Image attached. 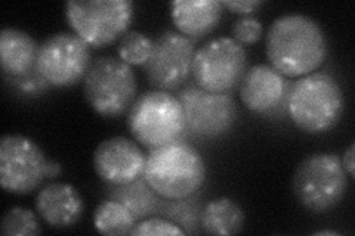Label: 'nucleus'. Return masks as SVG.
Listing matches in <instances>:
<instances>
[{
  "mask_svg": "<svg viewBox=\"0 0 355 236\" xmlns=\"http://www.w3.org/2000/svg\"><path fill=\"white\" fill-rule=\"evenodd\" d=\"M137 220L135 215L117 199H107L101 202L94 212V226L103 235H130Z\"/></svg>",
  "mask_w": 355,
  "mask_h": 236,
  "instance_id": "obj_20",
  "label": "nucleus"
},
{
  "mask_svg": "<svg viewBox=\"0 0 355 236\" xmlns=\"http://www.w3.org/2000/svg\"><path fill=\"white\" fill-rule=\"evenodd\" d=\"M184 109L185 129L197 138L218 139L237 121V105L228 93H215L190 84L176 96Z\"/></svg>",
  "mask_w": 355,
  "mask_h": 236,
  "instance_id": "obj_10",
  "label": "nucleus"
},
{
  "mask_svg": "<svg viewBox=\"0 0 355 236\" xmlns=\"http://www.w3.org/2000/svg\"><path fill=\"white\" fill-rule=\"evenodd\" d=\"M2 233L8 236H33L42 233V226L31 210L12 207L2 219Z\"/></svg>",
  "mask_w": 355,
  "mask_h": 236,
  "instance_id": "obj_22",
  "label": "nucleus"
},
{
  "mask_svg": "<svg viewBox=\"0 0 355 236\" xmlns=\"http://www.w3.org/2000/svg\"><path fill=\"white\" fill-rule=\"evenodd\" d=\"M111 189H113V192H110L111 199H117L125 204L137 219L155 215L162 208L160 195L154 192L144 176L129 185L111 186Z\"/></svg>",
  "mask_w": 355,
  "mask_h": 236,
  "instance_id": "obj_19",
  "label": "nucleus"
},
{
  "mask_svg": "<svg viewBox=\"0 0 355 236\" xmlns=\"http://www.w3.org/2000/svg\"><path fill=\"white\" fill-rule=\"evenodd\" d=\"M132 236H153V235H180L184 236L185 230L178 226L169 219L162 217H151L147 220H142L135 224V228L130 232Z\"/></svg>",
  "mask_w": 355,
  "mask_h": 236,
  "instance_id": "obj_25",
  "label": "nucleus"
},
{
  "mask_svg": "<svg viewBox=\"0 0 355 236\" xmlns=\"http://www.w3.org/2000/svg\"><path fill=\"white\" fill-rule=\"evenodd\" d=\"M128 127L133 138L150 149L180 140L185 131L180 99L163 91L141 95L129 109Z\"/></svg>",
  "mask_w": 355,
  "mask_h": 236,
  "instance_id": "obj_6",
  "label": "nucleus"
},
{
  "mask_svg": "<svg viewBox=\"0 0 355 236\" xmlns=\"http://www.w3.org/2000/svg\"><path fill=\"white\" fill-rule=\"evenodd\" d=\"M232 39L240 44H253L262 36V24L254 17H243L237 19L231 28Z\"/></svg>",
  "mask_w": 355,
  "mask_h": 236,
  "instance_id": "obj_26",
  "label": "nucleus"
},
{
  "mask_svg": "<svg viewBox=\"0 0 355 236\" xmlns=\"http://www.w3.org/2000/svg\"><path fill=\"white\" fill-rule=\"evenodd\" d=\"M354 152H355V145L351 143L347 152L343 154V160H342L343 168H345L349 177H354V173H355V154Z\"/></svg>",
  "mask_w": 355,
  "mask_h": 236,
  "instance_id": "obj_28",
  "label": "nucleus"
},
{
  "mask_svg": "<svg viewBox=\"0 0 355 236\" xmlns=\"http://www.w3.org/2000/svg\"><path fill=\"white\" fill-rule=\"evenodd\" d=\"M348 173L335 154H313L296 167L292 189L304 208L326 212L338 207L348 190Z\"/></svg>",
  "mask_w": 355,
  "mask_h": 236,
  "instance_id": "obj_4",
  "label": "nucleus"
},
{
  "mask_svg": "<svg viewBox=\"0 0 355 236\" xmlns=\"http://www.w3.org/2000/svg\"><path fill=\"white\" fill-rule=\"evenodd\" d=\"M173 204H166L164 207L160 208V215H163L166 219L172 220L176 223L178 226H184L187 230L185 232H191L197 233L198 226L202 228L200 224V217H202V210L197 206V202H190V201H184V199H173Z\"/></svg>",
  "mask_w": 355,
  "mask_h": 236,
  "instance_id": "obj_23",
  "label": "nucleus"
},
{
  "mask_svg": "<svg viewBox=\"0 0 355 236\" xmlns=\"http://www.w3.org/2000/svg\"><path fill=\"white\" fill-rule=\"evenodd\" d=\"M240 98L252 112L266 114L279 107L288 92V82L274 66L258 64L244 73L240 82Z\"/></svg>",
  "mask_w": 355,
  "mask_h": 236,
  "instance_id": "obj_14",
  "label": "nucleus"
},
{
  "mask_svg": "<svg viewBox=\"0 0 355 236\" xmlns=\"http://www.w3.org/2000/svg\"><path fill=\"white\" fill-rule=\"evenodd\" d=\"M146 160L147 156L135 142L125 136H113L95 149L94 167L107 185L123 186L144 176Z\"/></svg>",
  "mask_w": 355,
  "mask_h": 236,
  "instance_id": "obj_13",
  "label": "nucleus"
},
{
  "mask_svg": "<svg viewBox=\"0 0 355 236\" xmlns=\"http://www.w3.org/2000/svg\"><path fill=\"white\" fill-rule=\"evenodd\" d=\"M244 220V211L237 202L222 197L203 207L200 224L209 235H236L243 230Z\"/></svg>",
  "mask_w": 355,
  "mask_h": 236,
  "instance_id": "obj_18",
  "label": "nucleus"
},
{
  "mask_svg": "<svg viewBox=\"0 0 355 236\" xmlns=\"http://www.w3.org/2000/svg\"><path fill=\"white\" fill-rule=\"evenodd\" d=\"M62 173V165L58 161H53V160H48L46 163V170H44V176L49 181H53L55 177H58Z\"/></svg>",
  "mask_w": 355,
  "mask_h": 236,
  "instance_id": "obj_29",
  "label": "nucleus"
},
{
  "mask_svg": "<svg viewBox=\"0 0 355 236\" xmlns=\"http://www.w3.org/2000/svg\"><path fill=\"white\" fill-rule=\"evenodd\" d=\"M222 8L228 9L232 14H240V15H249L254 12L259 6H262L263 2L261 0H224Z\"/></svg>",
  "mask_w": 355,
  "mask_h": 236,
  "instance_id": "obj_27",
  "label": "nucleus"
},
{
  "mask_svg": "<svg viewBox=\"0 0 355 236\" xmlns=\"http://www.w3.org/2000/svg\"><path fill=\"white\" fill-rule=\"evenodd\" d=\"M219 0H175L171 15L178 31L188 39H203L212 33L222 18Z\"/></svg>",
  "mask_w": 355,
  "mask_h": 236,
  "instance_id": "obj_16",
  "label": "nucleus"
},
{
  "mask_svg": "<svg viewBox=\"0 0 355 236\" xmlns=\"http://www.w3.org/2000/svg\"><path fill=\"white\" fill-rule=\"evenodd\" d=\"M153 49V40L141 31L130 30L121 36L119 42L120 60L132 65H146Z\"/></svg>",
  "mask_w": 355,
  "mask_h": 236,
  "instance_id": "obj_21",
  "label": "nucleus"
},
{
  "mask_svg": "<svg viewBox=\"0 0 355 236\" xmlns=\"http://www.w3.org/2000/svg\"><path fill=\"white\" fill-rule=\"evenodd\" d=\"M91 64V46L85 40L76 33H57L39 46L36 70L51 87H70L83 80Z\"/></svg>",
  "mask_w": 355,
  "mask_h": 236,
  "instance_id": "obj_9",
  "label": "nucleus"
},
{
  "mask_svg": "<svg viewBox=\"0 0 355 236\" xmlns=\"http://www.w3.org/2000/svg\"><path fill=\"white\" fill-rule=\"evenodd\" d=\"M266 58L284 77L314 73L327 58L326 33L315 19L286 14L272 21L266 33Z\"/></svg>",
  "mask_w": 355,
  "mask_h": 236,
  "instance_id": "obj_1",
  "label": "nucleus"
},
{
  "mask_svg": "<svg viewBox=\"0 0 355 236\" xmlns=\"http://www.w3.org/2000/svg\"><path fill=\"white\" fill-rule=\"evenodd\" d=\"M65 18L89 46L103 48L129 31L133 3L130 0H70L65 3Z\"/></svg>",
  "mask_w": 355,
  "mask_h": 236,
  "instance_id": "obj_7",
  "label": "nucleus"
},
{
  "mask_svg": "<svg viewBox=\"0 0 355 236\" xmlns=\"http://www.w3.org/2000/svg\"><path fill=\"white\" fill-rule=\"evenodd\" d=\"M5 77H6L8 84L12 87V91L17 95H21L24 98L42 96L51 87V84L44 80L36 69L24 75H18V77L5 75Z\"/></svg>",
  "mask_w": 355,
  "mask_h": 236,
  "instance_id": "obj_24",
  "label": "nucleus"
},
{
  "mask_svg": "<svg viewBox=\"0 0 355 236\" xmlns=\"http://www.w3.org/2000/svg\"><path fill=\"white\" fill-rule=\"evenodd\" d=\"M343 109L342 89L336 78L327 73L302 75L287 92L288 117L308 134H323L335 129Z\"/></svg>",
  "mask_w": 355,
  "mask_h": 236,
  "instance_id": "obj_2",
  "label": "nucleus"
},
{
  "mask_svg": "<svg viewBox=\"0 0 355 236\" xmlns=\"http://www.w3.org/2000/svg\"><path fill=\"white\" fill-rule=\"evenodd\" d=\"M87 104L103 117H119L137 100L138 82L132 66L114 56L92 61L83 78Z\"/></svg>",
  "mask_w": 355,
  "mask_h": 236,
  "instance_id": "obj_5",
  "label": "nucleus"
},
{
  "mask_svg": "<svg viewBox=\"0 0 355 236\" xmlns=\"http://www.w3.org/2000/svg\"><path fill=\"white\" fill-rule=\"evenodd\" d=\"M48 158L40 146L22 134H6L0 140V182L9 194L27 195L46 179Z\"/></svg>",
  "mask_w": 355,
  "mask_h": 236,
  "instance_id": "obj_11",
  "label": "nucleus"
},
{
  "mask_svg": "<svg viewBox=\"0 0 355 236\" xmlns=\"http://www.w3.org/2000/svg\"><path fill=\"white\" fill-rule=\"evenodd\" d=\"M36 210L40 217L53 229L71 228L80 220L85 202L73 185L52 182L43 186L36 199Z\"/></svg>",
  "mask_w": 355,
  "mask_h": 236,
  "instance_id": "obj_15",
  "label": "nucleus"
},
{
  "mask_svg": "<svg viewBox=\"0 0 355 236\" xmlns=\"http://www.w3.org/2000/svg\"><path fill=\"white\" fill-rule=\"evenodd\" d=\"M248 71V53L232 37L209 40L197 49L193 61L196 84L215 93H228Z\"/></svg>",
  "mask_w": 355,
  "mask_h": 236,
  "instance_id": "obj_8",
  "label": "nucleus"
},
{
  "mask_svg": "<svg viewBox=\"0 0 355 236\" xmlns=\"http://www.w3.org/2000/svg\"><path fill=\"white\" fill-rule=\"evenodd\" d=\"M196 46L180 31L166 30L153 40L146 74L153 87L163 92L178 91L193 74Z\"/></svg>",
  "mask_w": 355,
  "mask_h": 236,
  "instance_id": "obj_12",
  "label": "nucleus"
},
{
  "mask_svg": "<svg viewBox=\"0 0 355 236\" xmlns=\"http://www.w3.org/2000/svg\"><path fill=\"white\" fill-rule=\"evenodd\" d=\"M144 177L164 199L193 197L206 181V165L196 148L181 140L151 148Z\"/></svg>",
  "mask_w": 355,
  "mask_h": 236,
  "instance_id": "obj_3",
  "label": "nucleus"
},
{
  "mask_svg": "<svg viewBox=\"0 0 355 236\" xmlns=\"http://www.w3.org/2000/svg\"><path fill=\"white\" fill-rule=\"evenodd\" d=\"M39 44L27 31L8 27L0 33V65L8 77H18L36 69Z\"/></svg>",
  "mask_w": 355,
  "mask_h": 236,
  "instance_id": "obj_17",
  "label": "nucleus"
},
{
  "mask_svg": "<svg viewBox=\"0 0 355 236\" xmlns=\"http://www.w3.org/2000/svg\"><path fill=\"white\" fill-rule=\"evenodd\" d=\"M314 235L323 236V235H340V233H339V232H336V230H318V232H315Z\"/></svg>",
  "mask_w": 355,
  "mask_h": 236,
  "instance_id": "obj_30",
  "label": "nucleus"
}]
</instances>
